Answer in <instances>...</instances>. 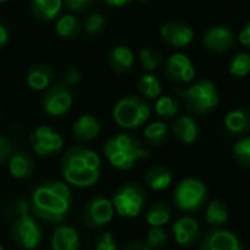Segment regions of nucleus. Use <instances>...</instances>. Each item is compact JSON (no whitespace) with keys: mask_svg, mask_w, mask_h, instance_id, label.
Listing matches in <instances>:
<instances>
[{"mask_svg":"<svg viewBox=\"0 0 250 250\" xmlns=\"http://www.w3.org/2000/svg\"><path fill=\"white\" fill-rule=\"evenodd\" d=\"M114 208L110 199L104 196L91 198L83 207V223L92 230H101L114 218Z\"/></svg>","mask_w":250,"mask_h":250,"instance_id":"nucleus-9","label":"nucleus"},{"mask_svg":"<svg viewBox=\"0 0 250 250\" xmlns=\"http://www.w3.org/2000/svg\"><path fill=\"white\" fill-rule=\"evenodd\" d=\"M161 37L173 47L183 48L193 40V29L183 22H168L161 28Z\"/></svg>","mask_w":250,"mask_h":250,"instance_id":"nucleus-15","label":"nucleus"},{"mask_svg":"<svg viewBox=\"0 0 250 250\" xmlns=\"http://www.w3.org/2000/svg\"><path fill=\"white\" fill-rule=\"evenodd\" d=\"M0 250H4V249H3V246H1V245H0Z\"/></svg>","mask_w":250,"mask_h":250,"instance_id":"nucleus-46","label":"nucleus"},{"mask_svg":"<svg viewBox=\"0 0 250 250\" xmlns=\"http://www.w3.org/2000/svg\"><path fill=\"white\" fill-rule=\"evenodd\" d=\"M179 101L173 97H160L155 103V113L161 117V119H171L179 113Z\"/></svg>","mask_w":250,"mask_h":250,"instance_id":"nucleus-30","label":"nucleus"},{"mask_svg":"<svg viewBox=\"0 0 250 250\" xmlns=\"http://www.w3.org/2000/svg\"><path fill=\"white\" fill-rule=\"evenodd\" d=\"M92 0H66L67 6L73 10H83L91 4Z\"/></svg>","mask_w":250,"mask_h":250,"instance_id":"nucleus-40","label":"nucleus"},{"mask_svg":"<svg viewBox=\"0 0 250 250\" xmlns=\"http://www.w3.org/2000/svg\"><path fill=\"white\" fill-rule=\"evenodd\" d=\"M114 212L123 218H136L146 204V192L138 183H125L117 188L111 199Z\"/></svg>","mask_w":250,"mask_h":250,"instance_id":"nucleus-6","label":"nucleus"},{"mask_svg":"<svg viewBox=\"0 0 250 250\" xmlns=\"http://www.w3.org/2000/svg\"><path fill=\"white\" fill-rule=\"evenodd\" d=\"M60 168L64 183L75 188H89L100 180L101 158L89 148L72 146L64 152Z\"/></svg>","mask_w":250,"mask_h":250,"instance_id":"nucleus-2","label":"nucleus"},{"mask_svg":"<svg viewBox=\"0 0 250 250\" xmlns=\"http://www.w3.org/2000/svg\"><path fill=\"white\" fill-rule=\"evenodd\" d=\"M7 38H9V34H7V29L4 28V25L0 23V47L4 45L7 42Z\"/></svg>","mask_w":250,"mask_h":250,"instance_id":"nucleus-43","label":"nucleus"},{"mask_svg":"<svg viewBox=\"0 0 250 250\" xmlns=\"http://www.w3.org/2000/svg\"><path fill=\"white\" fill-rule=\"evenodd\" d=\"M103 26H104V18L100 13H92L86 19V23H85V28L91 35H95L97 32H100Z\"/></svg>","mask_w":250,"mask_h":250,"instance_id":"nucleus-37","label":"nucleus"},{"mask_svg":"<svg viewBox=\"0 0 250 250\" xmlns=\"http://www.w3.org/2000/svg\"><path fill=\"white\" fill-rule=\"evenodd\" d=\"M207 186L196 177H186L179 182L174 189L173 201L183 212H196L207 201Z\"/></svg>","mask_w":250,"mask_h":250,"instance_id":"nucleus-8","label":"nucleus"},{"mask_svg":"<svg viewBox=\"0 0 250 250\" xmlns=\"http://www.w3.org/2000/svg\"><path fill=\"white\" fill-rule=\"evenodd\" d=\"M201 250H243V246L234 233L223 229H214L202 239Z\"/></svg>","mask_w":250,"mask_h":250,"instance_id":"nucleus-12","label":"nucleus"},{"mask_svg":"<svg viewBox=\"0 0 250 250\" xmlns=\"http://www.w3.org/2000/svg\"><path fill=\"white\" fill-rule=\"evenodd\" d=\"M171 218V208L167 202H155L152 204L145 214L146 224L151 227H164L168 224Z\"/></svg>","mask_w":250,"mask_h":250,"instance_id":"nucleus-24","label":"nucleus"},{"mask_svg":"<svg viewBox=\"0 0 250 250\" xmlns=\"http://www.w3.org/2000/svg\"><path fill=\"white\" fill-rule=\"evenodd\" d=\"M249 70H250L249 56H248V54H245V53L237 54V56L233 59L231 64H230V72H231V75H234V76H237V78H245V76L249 73Z\"/></svg>","mask_w":250,"mask_h":250,"instance_id":"nucleus-35","label":"nucleus"},{"mask_svg":"<svg viewBox=\"0 0 250 250\" xmlns=\"http://www.w3.org/2000/svg\"><path fill=\"white\" fill-rule=\"evenodd\" d=\"M186 108L195 114H208L218 105V92L212 82L199 81L186 89H179Z\"/></svg>","mask_w":250,"mask_h":250,"instance_id":"nucleus-5","label":"nucleus"},{"mask_svg":"<svg viewBox=\"0 0 250 250\" xmlns=\"http://www.w3.org/2000/svg\"><path fill=\"white\" fill-rule=\"evenodd\" d=\"M173 239L179 246L183 248H190L196 243V240L201 236V227L198 224V221L192 217H182L179 218L173 229Z\"/></svg>","mask_w":250,"mask_h":250,"instance_id":"nucleus-13","label":"nucleus"},{"mask_svg":"<svg viewBox=\"0 0 250 250\" xmlns=\"http://www.w3.org/2000/svg\"><path fill=\"white\" fill-rule=\"evenodd\" d=\"M233 154L237 160V163L240 166H243L245 168L250 167V138L245 136L240 141H237L234 144L233 148Z\"/></svg>","mask_w":250,"mask_h":250,"instance_id":"nucleus-32","label":"nucleus"},{"mask_svg":"<svg viewBox=\"0 0 250 250\" xmlns=\"http://www.w3.org/2000/svg\"><path fill=\"white\" fill-rule=\"evenodd\" d=\"M138 88H139L141 94L146 98H157L161 94V83H160L158 78L151 73L141 76V79L138 82Z\"/></svg>","mask_w":250,"mask_h":250,"instance_id":"nucleus-29","label":"nucleus"},{"mask_svg":"<svg viewBox=\"0 0 250 250\" xmlns=\"http://www.w3.org/2000/svg\"><path fill=\"white\" fill-rule=\"evenodd\" d=\"M144 138L151 146H161L168 139V126L164 122H152L144 130Z\"/></svg>","mask_w":250,"mask_h":250,"instance_id":"nucleus-28","label":"nucleus"},{"mask_svg":"<svg viewBox=\"0 0 250 250\" xmlns=\"http://www.w3.org/2000/svg\"><path fill=\"white\" fill-rule=\"evenodd\" d=\"M205 218L207 223L209 226H212L214 229H220L224 224L229 223V208L223 201H212L208 204L207 209H205Z\"/></svg>","mask_w":250,"mask_h":250,"instance_id":"nucleus-25","label":"nucleus"},{"mask_svg":"<svg viewBox=\"0 0 250 250\" xmlns=\"http://www.w3.org/2000/svg\"><path fill=\"white\" fill-rule=\"evenodd\" d=\"M139 59H141V63L144 66L145 70H155L160 63H161V54L154 50V48H144L141 50L139 53Z\"/></svg>","mask_w":250,"mask_h":250,"instance_id":"nucleus-34","label":"nucleus"},{"mask_svg":"<svg viewBox=\"0 0 250 250\" xmlns=\"http://www.w3.org/2000/svg\"><path fill=\"white\" fill-rule=\"evenodd\" d=\"M105 1L111 6H123V4L129 3L130 0H105Z\"/></svg>","mask_w":250,"mask_h":250,"instance_id":"nucleus-44","label":"nucleus"},{"mask_svg":"<svg viewBox=\"0 0 250 250\" xmlns=\"http://www.w3.org/2000/svg\"><path fill=\"white\" fill-rule=\"evenodd\" d=\"M173 133L177 141H180L185 145H190L198 139L199 127L192 117L180 116L176 119V122L173 125Z\"/></svg>","mask_w":250,"mask_h":250,"instance_id":"nucleus-20","label":"nucleus"},{"mask_svg":"<svg viewBox=\"0 0 250 250\" xmlns=\"http://www.w3.org/2000/svg\"><path fill=\"white\" fill-rule=\"evenodd\" d=\"M18 217L12 223L10 236L13 243L22 250L37 249L41 243L42 233L37 218L29 215V202L19 201L16 204Z\"/></svg>","mask_w":250,"mask_h":250,"instance_id":"nucleus-4","label":"nucleus"},{"mask_svg":"<svg viewBox=\"0 0 250 250\" xmlns=\"http://www.w3.org/2000/svg\"><path fill=\"white\" fill-rule=\"evenodd\" d=\"M135 56L133 51L126 45L116 47L110 54V63L114 70L117 72H129L133 66Z\"/></svg>","mask_w":250,"mask_h":250,"instance_id":"nucleus-26","label":"nucleus"},{"mask_svg":"<svg viewBox=\"0 0 250 250\" xmlns=\"http://www.w3.org/2000/svg\"><path fill=\"white\" fill-rule=\"evenodd\" d=\"M101 132V125L100 120L92 116V114H83L81 116L72 127L73 138L78 142H91L95 138H98Z\"/></svg>","mask_w":250,"mask_h":250,"instance_id":"nucleus-17","label":"nucleus"},{"mask_svg":"<svg viewBox=\"0 0 250 250\" xmlns=\"http://www.w3.org/2000/svg\"><path fill=\"white\" fill-rule=\"evenodd\" d=\"M73 104V95L66 83H56L47 89L42 98L44 111L48 116L59 117L66 114Z\"/></svg>","mask_w":250,"mask_h":250,"instance_id":"nucleus-10","label":"nucleus"},{"mask_svg":"<svg viewBox=\"0 0 250 250\" xmlns=\"http://www.w3.org/2000/svg\"><path fill=\"white\" fill-rule=\"evenodd\" d=\"M125 250H151L146 245H145V242H142V240H133V242H130Z\"/></svg>","mask_w":250,"mask_h":250,"instance_id":"nucleus-42","label":"nucleus"},{"mask_svg":"<svg viewBox=\"0 0 250 250\" xmlns=\"http://www.w3.org/2000/svg\"><path fill=\"white\" fill-rule=\"evenodd\" d=\"M81 79V73L76 67H69L66 69L64 72V81H66V85H75L78 83Z\"/></svg>","mask_w":250,"mask_h":250,"instance_id":"nucleus-39","label":"nucleus"},{"mask_svg":"<svg viewBox=\"0 0 250 250\" xmlns=\"http://www.w3.org/2000/svg\"><path fill=\"white\" fill-rule=\"evenodd\" d=\"M79 245V233L75 229L60 226L54 230L51 237V250H78Z\"/></svg>","mask_w":250,"mask_h":250,"instance_id":"nucleus-19","label":"nucleus"},{"mask_svg":"<svg viewBox=\"0 0 250 250\" xmlns=\"http://www.w3.org/2000/svg\"><path fill=\"white\" fill-rule=\"evenodd\" d=\"M173 182V173L164 166H154L145 173V183L152 190H166Z\"/></svg>","mask_w":250,"mask_h":250,"instance_id":"nucleus-21","label":"nucleus"},{"mask_svg":"<svg viewBox=\"0 0 250 250\" xmlns=\"http://www.w3.org/2000/svg\"><path fill=\"white\" fill-rule=\"evenodd\" d=\"M226 129L234 135H243L250 130L249 113L245 108H236L230 111L224 119Z\"/></svg>","mask_w":250,"mask_h":250,"instance_id":"nucleus-22","label":"nucleus"},{"mask_svg":"<svg viewBox=\"0 0 250 250\" xmlns=\"http://www.w3.org/2000/svg\"><path fill=\"white\" fill-rule=\"evenodd\" d=\"M31 9L37 18L42 21H51L60 13L62 0H32Z\"/></svg>","mask_w":250,"mask_h":250,"instance_id":"nucleus-27","label":"nucleus"},{"mask_svg":"<svg viewBox=\"0 0 250 250\" xmlns=\"http://www.w3.org/2000/svg\"><path fill=\"white\" fill-rule=\"evenodd\" d=\"M56 31L63 38H72L79 34V22L73 15H64L57 21Z\"/></svg>","mask_w":250,"mask_h":250,"instance_id":"nucleus-31","label":"nucleus"},{"mask_svg":"<svg viewBox=\"0 0 250 250\" xmlns=\"http://www.w3.org/2000/svg\"><path fill=\"white\" fill-rule=\"evenodd\" d=\"M29 144L37 155L51 157L63 148V138L51 127L40 126L31 133Z\"/></svg>","mask_w":250,"mask_h":250,"instance_id":"nucleus-11","label":"nucleus"},{"mask_svg":"<svg viewBox=\"0 0 250 250\" xmlns=\"http://www.w3.org/2000/svg\"><path fill=\"white\" fill-rule=\"evenodd\" d=\"M9 161V171L15 179H28L35 170L34 160L25 151H13Z\"/></svg>","mask_w":250,"mask_h":250,"instance_id":"nucleus-18","label":"nucleus"},{"mask_svg":"<svg viewBox=\"0 0 250 250\" xmlns=\"http://www.w3.org/2000/svg\"><path fill=\"white\" fill-rule=\"evenodd\" d=\"M12 154H13V146H12V144H10L6 138L0 136V164L4 163V161H7V160L10 158Z\"/></svg>","mask_w":250,"mask_h":250,"instance_id":"nucleus-38","label":"nucleus"},{"mask_svg":"<svg viewBox=\"0 0 250 250\" xmlns=\"http://www.w3.org/2000/svg\"><path fill=\"white\" fill-rule=\"evenodd\" d=\"M104 155L107 161L117 170H130L136 163L149 158V151L129 133H117L111 136L104 145Z\"/></svg>","mask_w":250,"mask_h":250,"instance_id":"nucleus-3","label":"nucleus"},{"mask_svg":"<svg viewBox=\"0 0 250 250\" xmlns=\"http://www.w3.org/2000/svg\"><path fill=\"white\" fill-rule=\"evenodd\" d=\"M167 76L174 82H190L195 78V67L186 54L176 53L167 62Z\"/></svg>","mask_w":250,"mask_h":250,"instance_id":"nucleus-14","label":"nucleus"},{"mask_svg":"<svg viewBox=\"0 0 250 250\" xmlns=\"http://www.w3.org/2000/svg\"><path fill=\"white\" fill-rule=\"evenodd\" d=\"M31 207L35 218L45 223H62L70 212L72 190L67 183L44 180L31 195Z\"/></svg>","mask_w":250,"mask_h":250,"instance_id":"nucleus-1","label":"nucleus"},{"mask_svg":"<svg viewBox=\"0 0 250 250\" xmlns=\"http://www.w3.org/2000/svg\"><path fill=\"white\" fill-rule=\"evenodd\" d=\"M239 41L245 45V47H249L250 44V25L246 23V26L243 28V31L239 34Z\"/></svg>","mask_w":250,"mask_h":250,"instance_id":"nucleus-41","label":"nucleus"},{"mask_svg":"<svg viewBox=\"0 0 250 250\" xmlns=\"http://www.w3.org/2000/svg\"><path fill=\"white\" fill-rule=\"evenodd\" d=\"M167 240H168V234L163 227H151L146 234L145 245L151 250L160 249L167 243Z\"/></svg>","mask_w":250,"mask_h":250,"instance_id":"nucleus-33","label":"nucleus"},{"mask_svg":"<svg viewBox=\"0 0 250 250\" xmlns=\"http://www.w3.org/2000/svg\"><path fill=\"white\" fill-rule=\"evenodd\" d=\"M53 76H54L53 70L48 66H42V64L34 66L29 69V72L26 75V83L34 91H44L50 86Z\"/></svg>","mask_w":250,"mask_h":250,"instance_id":"nucleus-23","label":"nucleus"},{"mask_svg":"<svg viewBox=\"0 0 250 250\" xmlns=\"http://www.w3.org/2000/svg\"><path fill=\"white\" fill-rule=\"evenodd\" d=\"M233 44H234V35L229 28L224 26L211 28L207 31L204 37V45L211 51L223 53L230 50Z\"/></svg>","mask_w":250,"mask_h":250,"instance_id":"nucleus-16","label":"nucleus"},{"mask_svg":"<svg viewBox=\"0 0 250 250\" xmlns=\"http://www.w3.org/2000/svg\"><path fill=\"white\" fill-rule=\"evenodd\" d=\"M95 250H117L113 234L108 231H103L95 240Z\"/></svg>","mask_w":250,"mask_h":250,"instance_id":"nucleus-36","label":"nucleus"},{"mask_svg":"<svg viewBox=\"0 0 250 250\" xmlns=\"http://www.w3.org/2000/svg\"><path fill=\"white\" fill-rule=\"evenodd\" d=\"M4 1H9V0H0V3H4Z\"/></svg>","mask_w":250,"mask_h":250,"instance_id":"nucleus-45","label":"nucleus"},{"mask_svg":"<svg viewBox=\"0 0 250 250\" xmlns=\"http://www.w3.org/2000/svg\"><path fill=\"white\" fill-rule=\"evenodd\" d=\"M151 116L148 103L136 95H129L117 101L113 110V117L117 126L123 129H136L142 126Z\"/></svg>","mask_w":250,"mask_h":250,"instance_id":"nucleus-7","label":"nucleus"}]
</instances>
